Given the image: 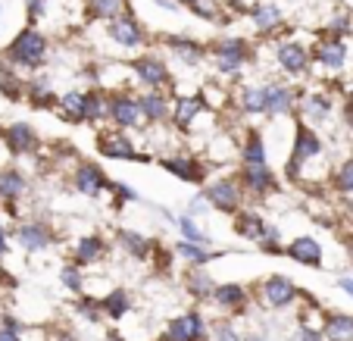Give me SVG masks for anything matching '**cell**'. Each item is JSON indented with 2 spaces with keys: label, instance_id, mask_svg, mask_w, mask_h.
<instances>
[{
  "label": "cell",
  "instance_id": "8992f818",
  "mask_svg": "<svg viewBox=\"0 0 353 341\" xmlns=\"http://www.w3.org/2000/svg\"><path fill=\"white\" fill-rule=\"evenodd\" d=\"M272 57H275V63H279L281 72H285L288 79H294V81L307 79L310 69H313V50H310L303 41H294V38L275 41Z\"/></svg>",
  "mask_w": 353,
  "mask_h": 341
},
{
  "label": "cell",
  "instance_id": "603a6c76",
  "mask_svg": "<svg viewBox=\"0 0 353 341\" xmlns=\"http://www.w3.org/2000/svg\"><path fill=\"white\" fill-rule=\"evenodd\" d=\"M163 44L169 47V54H172L181 66L194 69V66H200V63L207 60V47L200 44V41H194V38H185V35H166Z\"/></svg>",
  "mask_w": 353,
  "mask_h": 341
},
{
  "label": "cell",
  "instance_id": "8fae6325",
  "mask_svg": "<svg viewBox=\"0 0 353 341\" xmlns=\"http://www.w3.org/2000/svg\"><path fill=\"white\" fill-rule=\"evenodd\" d=\"M110 175H107V169L100 166V163H94V160H81V163H75L72 166V188L81 194V197H100V194H107L110 191Z\"/></svg>",
  "mask_w": 353,
  "mask_h": 341
},
{
  "label": "cell",
  "instance_id": "d4e9b609",
  "mask_svg": "<svg viewBox=\"0 0 353 341\" xmlns=\"http://www.w3.org/2000/svg\"><path fill=\"white\" fill-rule=\"evenodd\" d=\"M285 254L291 257L294 263L310 266V269H319L322 260H325V251H322V244L313 238V235H297V238H294L291 244L285 248Z\"/></svg>",
  "mask_w": 353,
  "mask_h": 341
},
{
  "label": "cell",
  "instance_id": "4fadbf2b",
  "mask_svg": "<svg viewBox=\"0 0 353 341\" xmlns=\"http://www.w3.org/2000/svg\"><path fill=\"white\" fill-rule=\"evenodd\" d=\"M300 94L294 85L288 81H266V116L269 119H288L297 113Z\"/></svg>",
  "mask_w": 353,
  "mask_h": 341
},
{
  "label": "cell",
  "instance_id": "b9f144b4",
  "mask_svg": "<svg viewBox=\"0 0 353 341\" xmlns=\"http://www.w3.org/2000/svg\"><path fill=\"white\" fill-rule=\"evenodd\" d=\"M332 188H334V194H344V197H350L353 194V160H344V163H338V166L332 169Z\"/></svg>",
  "mask_w": 353,
  "mask_h": 341
},
{
  "label": "cell",
  "instance_id": "60d3db41",
  "mask_svg": "<svg viewBox=\"0 0 353 341\" xmlns=\"http://www.w3.org/2000/svg\"><path fill=\"white\" fill-rule=\"evenodd\" d=\"M60 285L66 288L69 295H75V298H79V295H85V269H81L79 263H72V260H69L66 266L60 269Z\"/></svg>",
  "mask_w": 353,
  "mask_h": 341
},
{
  "label": "cell",
  "instance_id": "ba28073f",
  "mask_svg": "<svg viewBox=\"0 0 353 341\" xmlns=\"http://www.w3.org/2000/svg\"><path fill=\"white\" fill-rule=\"evenodd\" d=\"M128 72H132V79L138 81L144 91H166V88L175 85L169 66L154 54H144V57H138V60H132L128 63Z\"/></svg>",
  "mask_w": 353,
  "mask_h": 341
},
{
  "label": "cell",
  "instance_id": "9f6ffc18",
  "mask_svg": "<svg viewBox=\"0 0 353 341\" xmlns=\"http://www.w3.org/2000/svg\"><path fill=\"white\" fill-rule=\"evenodd\" d=\"M338 288H341V291H344V295L353 301V279H350V275H344V279H338Z\"/></svg>",
  "mask_w": 353,
  "mask_h": 341
},
{
  "label": "cell",
  "instance_id": "f907efd6",
  "mask_svg": "<svg viewBox=\"0 0 353 341\" xmlns=\"http://www.w3.org/2000/svg\"><path fill=\"white\" fill-rule=\"evenodd\" d=\"M213 341H244V335L232 322H219V326H213Z\"/></svg>",
  "mask_w": 353,
  "mask_h": 341
},
{
  "label": "cell",
  "instance_id": "5bb4252c",
  "mask_svg": "<svg viewBox=\"0 0 353 341\" xmlns=\"http://www.w3.org/2000/svg\"><path fill=\"white\" fill-rule=\"evenodd\" d=\"M107 35H110V41H113L116 47H122V50H125V54L141 50V47L147 44L144 26H141V19H134L132 13H125V16H119V19L107 22Z\"/></svg>",
  "mask_w": 353,
  "mask_h": 341
},
{
  "label": "cell",
  "instance_id": "277c9868",
  "mask_svg": "<svg viewBox=\"0 0 353 341\" xmlns=\"http://www.w3.org/2000/svg\"><path fill=\"white\" fill-rule=\"evenodd\" d=\"M203 197L210 201V207L216 213H225V216H238L244 210V201H247V191L241 185L238 175H219V179L207 182L203 185Z\"/></svg>",
  "mask_w": 353,
  "mask_h": 341
},
{
  "label": "cell",
  "instance_id": "f6af8a7d",
  "mask_svg": "<svg viewBox=\"0 0 353 341\" xmlns=\"http://www.w3.org/2000/svg\"><path fill=\"white\" fill-rule=\"evenodd\" d=\"M200 94H203V101H207L210 110H222L232 104V91H228V88H219V85H203Z\"/></svg>",
  "mask_w": 353,
  "mask_h": 341
},
{
  "label": "cell",
  "instance_id": "6125c7cd",
  "mask_svg": "<svg viewBox=\"0 0 353 341\" xmlns=\"http://www.w3.org/2000/svg\"><path fill=\"white\" fill-rule=\"evenodd\" d=\"M347 101H350V104H353V85H350V88H347Z\"/></svg>",
  "mask_w": 353,
  "mask_h": 341
},
{
  "label": "cell",
  "instance_id": "74e56055",
  "mask_svg": "<svg viewBox=\"0 0 353 341\" xmlns=\"http://www.w3.org/2000/svg\"><path fill=\"white\" fill-rule=\"evenodd\" d=\"M128 13V0H88V19L113 22Z\"/></svg>",
  "mask_w": 353,
  "mask_h": 341
},
{
  "label": "cell",
  "instance_id": "6f0895ef",
  "mask_svg": "<svg viewBox=\"0 0 353 341\" xmlns=\"http://www.w3.org/2000/svg\"><path fill=\"white\" fill-rule=\"evenodd\" d=\"M10 251V244H7V228L0 226V254H7Z\"/></svg>",
  "mask_w": 353,
  "mask_h": 341
},
{
  "label": "cell",
  "instance_id": "9c48e42d",
  "mask_svg": "<svg viewBox=\"0 0 353 341\" xmlns=\"http://www.w3.org/2000/svg\"><path fill=\"white\" fill-rule=\"evenodd\" d=\"M110 126L122 132H138L144 128V113H141L138 94L132 91H113L110 94Z\"/></svg>",
  "mask_w": 353,
  "mask_h": 341
},
{
  "label": "cell",
  "instance_id": "e0dca14e",
  "mask_svg": "<svg viewBox=\"0 0 353 341\" xmlns=\"http://www.w3.org/2000/svg\"><path fill=\"white\" fill-rule=\"evenodd\" d=\"M207 101H203V94H175L172 97V119H169V126L179 128V132H191L194 122L200 119V116L207 113Z\"/></svg>",
  "mask_w": 353,
  "mask_h": 341
},
{
  "label": "cell",
  "instance_id": "bcb514c9",
  "mask_svg": "<svg viewBox=\"0 0 353 341\" xmlns=\"http://www.w3.org/2000/svg\"><path fill=\"white\" fill-rule=\"evenodd\" d=\"M328 38H344L347 41V35H353V16H334L332 22H328Z\"/></svg>",
  "mask_w": 353,
  "mask_h": 341
},
{
  "label": "cell",
  "instance_id": "7bdbcfd3",
  "mask_svg": "<svg viewBox=\"0 0 353 341\" xmlns=\"http://www.w3.org/2000/svg\"><path fill=\"white\" fill-rule=\"evenodd\" d=\"M26 85H28V81H22L16 72L0 69V91L7 94L10 101H22V97H26Z\"/></svg>",
  "mask_w": 353,
  "mask_h": 341
},
{
  "label": "cell",
  "instance_id": "680465c9",
  "mask_svg": "<svg viewBox=\"0 0 353 341\" xmlns=\"http://www.w3.org/2000/svg\"><path fill=\"white\" fill-rule=\"evenodd\" d=\"M244 341H269L266 335H260V332H250V335H244Z\"/></svg>",
  "mask_w": 353,
  "mask_h": 341
},
{
  "label": "cell",
  "instance_id": "ab89813d",
  "mask_svg": "<svg viewBox=\"0 0 353 341\" xmlns=\"http://www.w3.org/2000/svg\"><path fill=\"white\" fill-rule=\"evenodd\" d=\"M100 307H103V316L122 320V316L132 310V295H128L125 288H116V291H110L107 298H100Z\"/></svg>",
  "mask_w": 353,
  "mask_h": 341
},
{
  "label": "cell",
  "instance_id": "91938a15",
  "mask_svg": "<svg viewBox=\"0 0 353 341\" xmlns=\"http://www.w3.org/2000/svg\"><path fill=\"white\" fill-rule=\"evenodd\" d=\"M347 213H350V220H353V194L347 197Z\"/></svg>",
  "mask_w": 353,
  "mask_h": 341
},
{
  "label": "cell",
  "instance_id": "30bf717a",
  "mask_svg": "<svg viewBox=\"0 0 353 341\" xmlns=\"http://www.w3.org/2000/svg\"><path fill=\"white\" fill-rule=\"evenodd\" d=\"M256 298H260V304L263 307H269V310H285V307H291V304L297 301L300 291H297V285H294L288 275L272 273V275H266V279L256 285Z\"/></svg>",
  "mask_w": 353,
  "mask_h": 341
},
{
  "label": "cell",
  "instance_id": "e7e4bbea",
  "mask_svg": "<svg viewBox=\"0 0 353 341\" xmlns=\"http://www.w3.org/2000/svg\"><path fill=\"white\" fill-rule=\"evenodd\" d=\"M0 19H3V7H0Z\"/></svg>",
  "mask_w": 353,
  "mask_h": 341
},
{
  "label": "cell",
  "instance_id": "e575fe53",
  "mask_svg": "<svg viewBox=\"0 0 353 341\" xmlns=\"http://www.w3.org/2000/svg\"><path fill=\"white\" fill-rule=\"evenodd\" d=\"M103 122H110V91L107 88H91L88 91L85 126H103Z\"/></svg>",
  "mask_w": 353,
  "mask_h": 341
},
{
  "label": "cell",
  "instance_id": "44dd1931",
  "mask_svg": "<svg viewBox=\"0 0 353 341\" xmlns=\"http://www.w3.org/2000/svg\"><path fill=\"white\" fill-rule=\"evenodd\" d=\"M110 244L103 235H81V238H75V244L69 248V257H72V263H79L81 269L85 266H94V263H100L103 257H107Z\"/></svg>",
  "mask_w": 353,
  "mask_h": 341
},
{
  "label": "cell",
  "instance_id": "816d5d0a",
  "mask_svg": "<svg viewBox=\"0 0 353 341\" xmlns=\"http://www.w3.org/2000/svg\"><path fill=\"white\" fill-rule=\"evenodd\" d=\"M294 341H328L322 329H313V326H303L297 322V332H294Z\"/></svg>",
  "mask_w": 353,
  "mask_h": 341
},
{
  "label": "cell",
  "instance_id": "484cf974",
  "mask_svg": "<svg viewBox=\"0 0 353 341\" xmlns=\"http://www.w3.org/2000/svg\"><path fill=\"white\" fill-rule=\"evenodd\" d=\"M241 166H269V148L260 128H247L244 138L238 141Z\"/></svg>",
  "mask_w": 353,
  "mask_h": 341
},
{
  "label": "cell",
  "instance_id": "7402d4cb",
  "mask_svg": "<svg viewBox=\"0 0 353 341\" xmlns=\"http://www.w3.org/2000/svg\"><path fill=\"white\" fill-rule=\"evenodd\" d=\"M16 241H19V248L26 254H41V251H47L54 244V228L47 226V222H34V220L22 222L16 228Z\"/></svg>",
  "mask_w": 353,
  "mask_h": 341
},
{
  "label": "cell",
  "instance_id": "db71d44e",
  "mask_svg": "<svg viewBox=\"0 0 353 341\" xmlns=\"http://www.w3.org/2000/svg\"><path fill=\"white\" fill-rule=\"evenodd\" d=\"M225 7H232L234 13H250V0H222Z\"/></svg>",
  "mask_w": 353,
  "mask_h": 341
},
{
  "label": "cell",
  "instance_id": "3957f363",
  "mask_svg": "<svg viewBox=\"0 0 353 341\" xmlns=\"http://www.w3.org/2000/svg\"><path fill=\"white\" fill-rule=\"evenodd\" d=\"M47 54H50V44L34 26L22 28L7 47V60L19 69H41L47 63Z\"/></svg>",
  "mask_w": 353,
  "mask_h": 341
},
{
  "label": "cell",
  "instance_id": "83f0119b",
  "mask_svg": "<svg viewBox=\"0 0 353 341\" xmlns=\"http://www.w3.org/2000/svg\"><path fill=\"white\" fill-rule=\"evenodd\" d=\"M26 194H28V179L22 169L16 166L0 169V204H7L13 210L19 201H26Z\"/></svg>",
  "mask_w": 353,
  "mask_h": 341
},
{
  "label": "cell",
  "instance_id": "4316f807",
  "mask_svg": "<svg viewBox=\"0 0 353 341\" xmlns=\"http://www.w3.org/2000/svg\"><path fill=\"white\" fill-rule=\"evenodd\" d=\"M232 104L238 107L241 116H266V85H244L232 94Z\"/></svg>",
  "mask_w": 353,
  "mask_h": 341
},
{
  "label": "cell",
  "instance_id": "f546056e",
  "mask_svg": "<svg viewBox=\"0 0 353 341\" xmlns=\"http://www.w3.org/2000/svg\"><path fill=\"white\" fill-rule=\"evenodd\" d=\"M247 301H250V291L241 282H222V285H216L213 304L222 313H238V310L247 307Z\"/></svg>",
  "mask_w": 353,
  "mask_h": 341
},
{
  "label": "cell",
  "instance_id": "cb8c5ba5",
  "mask_svg": "<svg viewBox=\"0 0 353 341\" xmlns=\"http://www.w3.org/2000/svg\"><path fill=\"white\" fill-rule=\"evenodd\" d=\"M138 104L141 113H144V122H150V126H163V122L172 119V97L166 91H141Z\"/></svg>",
  "mask_w": 353,
  "mask_h": 341
},
{
  "label": "cell",
  "instance_id": "94428289",
  "mask_svg": "<svg viewBox=\"0 0 353 341\" xmlns=\"http://www.w3.org/2000/svg\"><path fill=\"white\" fill-rule=\"evenodd\" d=\"M103 341H125V338H122V335H107Z\"/></svg>",
  "mask_w": 353,
  "mask_h": 341
},
{
  "label": "cell",
  "instance_id": "be15d7a7",
  "mask_svg": "<svg viewBox=\"0 0 353 341\" xmlns=\"http://www.w3.org/2000/svg\"><path fill=\"white\" fill-rule=\"evenodd\" d=\"M179 3H191V0H179Z\"/></svg>",
  "mask_w": 353,
  "mask_h": 341
},
{
  "label": "cell",
  "instance_id": "9a60e30c",
  "mask_svg": "<svg viewBox=\"0 0 353 341\" xmlns=\"http://www.w3.org/2000/svg\"><path fill=\"white\" fill-rule=\"evenodd\" d=\"M350 57V47L344 38H322L313 44V63L319 69H325V75H341Z\"/></svg>",
  "mask_w": 353,
  "mask_h": 341
},
{
  "label": "cell",
  "instance_id": "d590c367",
  "mask_svg": "<svg viewBox=\"0 0 353 341\" xmlns=\"http://www.w3.org/2000/svg\"><path fill=\"white\" fill-rule=\"evenodd\" d=\"M172 226L179 228V235H181L185 241H194V244H203V248H213V238H210V232L203 228V222L194 220V216H188V213L175 216Z\"/></svg>",
  "mask_w": 353,
  "mask_h": 341
},
{
  "label": "cell",
  "instance_id": "8d00e7d4",
  "mask_svg": "<svg viewBox=\"0 0 353 341\" xmlns=\"http://www.w3.org/2000/svg\"><path fill=\"white\" fill-rule=\"evenodd\" d=\"M172 254L181 257L188 266H207V263L216 257L210 248H203V244H194V241H185V238H179L172 244Z\"/></svg>",
  "mask_w": 353,
  "mask_h": 341
},
{
  "label": "cell",
  "instance_id": "836d02e7",
  "mask_svg": "<svg viewBox=\"0 0 353 341\" xmlns=\"http://www.w3.org/2000/svg\"><path fill=\"white\" fill-rule=\"evenodd\" d=\"M250 22H254L256 35H275L281 28V7H275V3H254L250 7Z\"/></svg>",
  "mask_w": 353,
  "mask_h": 341
},
{
  "label": "cell",
  "instance_id": "f35d334b",
  "mask_svg": "<svg viewBox=\"0 0 353 341\" xmlns=\"http://www.w3.org/2000/svg\"><path fill=\"white\" fill-rule=\"evenodd\" d=\"M328 341H353V316L350 313H328L322 326Z\"/></svg>",
  "mask_w": 353,
  "mask_h": 341
},
{
  "label": "cell",
  "instance_id": "c3c4849f",
  "mask_svg": "<svg viewBox=\"0 0 353 341\" xmlns=\"http://www.w3.org/2000/svg\"><path fill=\"white\" fill-rule=\"evenodd\" d=\"M110 191L116 194V207H125V204L141 201V197H138V191H134L132 185H125V182H113V185H110Z\"/></svg>",
  "mask_w": 353,
  "mask_h": 341
},
{
  "label": "cell",
  "instance_id": "52a82bcc",
  "mask_svg": "<svg viewBox=\"0 0 353 341\" xmlns=\"http://www.w3.org/2000/svg\"><path fill=\"white\" fill-rule=\"evenodd\" d=\"M97 154L107 157V160H138V163L154 160V154H141L132 135L122 132V128H103L97 135Z\"/></svg>",
  "mask_w": 353,
  "mask_h": 341
},
{
  "label": "cell",
  "instance_id": "f1b7e54d",
  "mask_svg": "<svg viewBox=\"0 0 353 341\" xmlns=\"http://www.w3.org/2000/svg\"><path fill=\"white\" fill-rule=\"evenodd\" d=\"M54 110L60 113L63 122H72V126H85V116H88V91L69 88V91L60 94V101H57Z\"/></svg>",
  "mask_w": 353,
  "mask_h": 341
},
{
  "label": "cell",
  "instance_id": "7c38bea8",
  "mask_svg": "<svg viewBox=\"0 0 353 341\" xmlns=\"http://www.w3.org/2000/svg\"><path fill=\"white\" fill-rule=\"evenodd\" d=\"M297 113L300 119L307 126H325L334 113V97L328 88H313V91H303L300 94V104H297Z\"/></svg>",
  "mask_w": 353,
  "mask_h": 341
},
{
  "label": "cell",
  "instance_id": "6da1fadb",
  "mask_svg": "<svg viewBox=\"0 0 353 341\" xmlns=\"http://www.w3.org/2000/svg\"><path fill=\"white\" fill-rule=\"evenodd\" d=\"M322 157H325V141H322V135L316 132L313 126H307V122H300L297 128H294V141H291V157H288V179L291 182H319V175H313V163H319Z\"/></svg>",
  "mask_w": 353,
  "mask_h": 341
},
{
  "label": "cell",
  "instance_id": "5b68a950",
  "mask_svg": "<svg viewBox=\"0 0 353 341\" xmlns=\"http://www.w3.org/2000/svg\"><path fill=\"white\" fill-rule=\"evenodd\" d=\"M210 57H213V66L216 72H219V79H238L241 72H244V66L250 63V57H254V50H250V44H247L244 38H222L213 44V50H210Z\"/></svg>",
  "mask_w": 353,
  "mask_h": 341
},
{
  "label": "cell",
  "instance_id": "681fc988",
  "mask_svg": "<svg viewBox=\"0 0 353 341\" xmlns=\"http://www.w3.org/2000/svg\"><path fill=\"white\" fill-rule=\"evenodd\" d=\"M0 341H22V322L13 316L0 320Z\"/></svg>",
  "mask_w": 353,
  "mask_h": 341
},
{
  "label": "cell",
  "instance_id": "4dcf8cb0",
  "mask_svg": "<svg viewBox=\"0 0 353 341\" xmlns=\"http://www.w3.org/2000/svg\"><path fill=\"white\" fill-rule=\"evenodd\" d=\"M116 248L125 251L128 257H134V260H147V257L154 254V241L147 238L144 232H134V228H119L116 232Z\"/></svg>",
  "mask_w": 353,
  "mask_h": 341
},
{
  "label": "cell",
  "instance_id": "7dc6e473",
  "mask_svg": "<svg viewBox=\"0 0 353 341\" xmlns=\"http://www.w3.org/2000/svg\"><path fill=\"white\" fill-rule=\"evenodd\" d=\"M185 213H188V216H194V220H203V216H207V213H216V210L210 207V201H207V197H203V191H200V194H194L191 201H188Z\"/></svg>",
  "mask_w": 353,
  "mask_h": 341
},
{
  "label": "cell",
  "instance_id": "1f68e13d",
  "mask_svg": "<svg viewBox=\"0 0 353 341\" xmlns=\"http://www.w3.org/2000/svg\"><path fill=\"white\" fill-rule=\"evenodd\" d=\"M26 101L32 104V107H38V110L57 107L60 94L54 91V81H50V75H34V79L28 81V85H26Z\"/></svg>",
  "mask_w": 353,
  "mask_h": 341
},
{
  "label": "cell",
  "instance_id": "ee69618b",
  "mask_svg": "<svg viewBox=\"0 0 353 341\" xmlns=\"http://www.w3.org/2000/svg\"><path fill=\"white\" fill-rule=\"evenodd\" d=\"M188 7H191V13H194V16H200L203 22H216V19H222V0H191Z\"/></svg>",
  "mask_w": 353,
  "mask_h": 341
},
{
  "label": "cell",
  "instance_id": "ac0fdd59",
  "mask_svg": "<svg viewBox=\"0 0 353 341\" xmlns=\"http://www.w3.org/2000/svg\"><path fill=\"white\" fill-rule=\"evenodd\" d=\"M238 179L244 185L247 197H256V201H266L269 194L279 191V175L272 166H241Z\"/></svg>",
  "mask_w": 353,
  "mask_h": 341
},
{
  "label": "cell",
  "instance_id": "d6986e66",
  "mask_svg": "<svg viewBox=\"0 0 353 341\" xmlns=\"http://www.w3.org/2000/svg\"><path fill=\"white\" fill-rule=\"evenodd\" d=\"M0 138H3L10 154H16V157H26V154H34V150H38V132H34V126L26 119L10 122V126L0 132Z\"/></svg>",
  "mask_w": 353,
  "mask_h": 341
},
{
  "label": "cell",
  "instance_id": "f5cc1de1",
  "mask_svg": "<svg viewBox=\"0 0 353 341\" xmlns=\"http://www.w3.org/2000/svg\"><path fill=\"white\" fill-rule=\"evenodd\" d=\"M44 7H47V0H28V3H26L28 22H38L41 16H44Z\"/></svg>",
  "mask_w": 353,
  "mask_h": 341
},
{
  "label": "cell",
  "instance_id": "11a10c76",
  "mask_svg": "<svg viewBox=\"0 0 353 341\" xmlns=\"http://www.w3.org/2000/svg\"><path fill=\"white\" fill-rule=\"evenodd\" d=\"M154 3H157L160 10H166V13H179V10H181L179 0H154Z\"/></svg>",
  "mask_w": 353,
  "mask_h": 341
},
{
  "label": "cell",
  "instance_id": "d6a6232c",
  "mask_svg": "<svg viewBox=\"0 0 353 341\" xmlns=\"http://www.w3.org/2000/svg\"><path fill=\"white\" fill-rule=\"evenodd\" d=\"M216 285H219V282H216L213 275H210L203 266H191V273L185 275V288H188V295L197 298V301H213Z\"/></svg>",
  "mask_w": 353,
  "mask_h": 341
},
{
  "label": "cell",
  "instance_id": "ffe728a7",
  "mask_svg": "<svg viewBox=\"0 0 353 341\" xmlns=\"http://www.w3.org/2000/svg\"><path fill=\"white\" fill-rule=\"evenodd\" d=\"M160 166L169 175H175V179L188 182V185H200V182L207 179V166L191 154H166V157H160Z\"/></svg>",
  "mask_w": 353,
  "mask_h": 341
},
{
  "label": "cell",
  "instance_id": "7a4b0ae2",
  "mask_svg": "<svg viewBox=\"0 0 353 341\" xmlns=\"http://www.w3.org/2000/svg\"><path fill=\"white\" fill-rule=\"evenodd\" d=\"M234 232H238V238L256 244L263 254H285L279 226H272L269 220H263L256 210H241V213L234 216Z\"/></svg>",
  "mask_w": 353,
  "mask_h": 341
},
{
  "label": "cell",
  "instance_id": "2e32d148",
  "mask_svg": "<svg viewBox=\"0 0 353 341\" xmlns=\"http://www.w3.org/2000/svg\"><path fill=\"white\" fill-rule=\"evenodd\" d=\"M207 332H210L207 316L200 310H188V313H179L175 320H169L163 341H203Z\"/></svg>",
  "mask_w": 353,
  "mask_h": 341
}]
</instances>
